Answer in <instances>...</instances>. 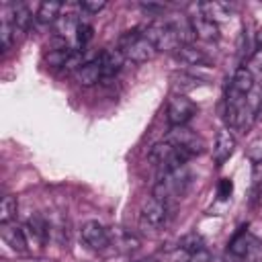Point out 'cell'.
<instances>
[{
	"instance_id": "cell-36",
	"label": "cell",
	"mask_w": 262,
	"mask_h": 262,
	"mask_svg": "<svg viewBox=\"0 0 262 262\" xmlns=\"http://www.w3.org/2000/svg\"><path fill=\"white\" fill-rule=\"evenodd\" d=\"M141 10H145L149 16H162L166 12V4H160V2H143L141 4Z\"/></svg>"
},
{
	"instance_id": "cell-3",
	"label": "cell",
	"mask_w": 262,
	"mask_h": 262,
	"mask_svg": "<svg viewBox=\"0 0 262 262\" xmlns=\"http://www.w3.org/2000/svg\"><path fill=\"white\" fill-rule=\"evenodd\" d=\"M188 182H190V174H188L186 166H184V168H178V170H174V172L162 174V178H160V180L156 182V186H154V194H151V196H156L158 201H162V203L168 205V201L180 199V196L186 192Z\"/></svg>"
},
{
	"instance_id": "cell-23",
	"label": "cell",
	"mask_w": 262,
	"mask_h": 262,
	"mask_svg": "<svg viewBox=\"0 0 262 262\" xmlns=\"http://www.w3.org/2000/svg\"><path fill=\"white\" fill-rule=\"evenodd\" d=\"M82 20L78 18L76 12H66V14H59V18L55 20V31L57 35L61 37H68V35H76V29Z\"/></svg>"
},
{
	"instance_id": "cell-31",
	"label": "cell",
	"mask_w": 262,
	"mask_h": 262,
	"mask_svg": "<svg viewBox=\"0 0 262 262\" xmlns=\"http://www.w3.org/2000/svg\"><path fill=\"white\" fill-rule=\"evenodd\" d=\"M246 158L252 162V164H258L262 162V137H256L248 143L246 147Z\"/></svg>"
},
{
	"instance_id": "cell-38",
	"label": "cell",
	"mask_w": 262,
	"mask_h": 262,
	"mask_svg": "<svg viewBox=\"0 0 262 262\" xmlns=\"http://www.w3.org/2000/svg\"><path fill=\"white\" fill-rule=\"evenodd\" d=\"M131 262H158L156 258H139V260H131Z\"/></svg>"
},
{
	"instance_id": "cell-30",
	"label": "cell",
	"mask_w": 262,
	"mask_h": 262,
	"mask_svg": "<svg viewBox=\"0 0 262 262\" xmlns=\"http://www.w3.org/2000/svg\"><path fill=\"white\" fill-rule=\"evenodd\" d=\"M246 262H262V239L258 237H250V244H248V252L244 256Z\"/></svg>"
},
{
	"instance_id": "cell-6",
	"label": "cell",
	"mask_w": 262,
	"mask_h": 262,
	"mask_svg": "<svg viewBox=\"0 0 262 262\" xmlns=\"http://www.w3.org/2000/svg\"><path fill=\"white\" fill-rule=\"evenodd\" d=\"M196 111H199L196 104L186 94H172V98L168 100L166 119L170 127H180V125H186L196 115Z\"/></svg>"
},
{
	"instance_id": "cell-7",
	"label": "cell",
	"mask_w": 262,
	"mask_h": 262,
	"mask_svg": "<svg viewBox=\"0 0 262 262\" xmlns=\"http://www.w3.org/2000/svg\"><path fill=\"white\" fill-rule=\"evenodd\" d=\"M168 219V205L158 201L156 196H151L149 201H145V205L141 207V213H139V221L143 227H149V229H160Z\"/></svg>"
},
{
	"instance_id": "cell-10",
	"label": "cell",
	"mask_w": 262,
	"mask_h": 262,
	"mask_svg": "<svg viewBox=\"0 0 262 262\" xmlns=\"http://www.w3.org/2000/svg\"><path fill=\"white\" fill-rule=\"evenodd\" d=\"M233 149H235V137H233V133L229 129H221L217 133V137H215V143H213V162L217 166H223L231 158Z\"/></svg>"
},
{
	"instance_id": "cell-24",
	"label": "cell",
	"mask_w": 262,
	"mask_h": 262,
	"mask_svg": "<svg viewBox=\"0 0 262 262\" xmlns=\"http://www.w3.org/2000/svg\"><path fill=\"white\" fill-rule=\"evenodd\" d=\"M201 84V80L199 78H194V76H190V74H172V90H174V94H186L188 90H192V88H196Z\"/></svg>"
},
{
	"instance_id": "cell-29",
	"label": "cell",
	"mask_w": 262,
	"mask_h": 262,
	"mask_svg": "<svg viewBox=\"0 0 262 262\" xmlns=\"http://www.w3.org/2000/svg\"><path fill=\"white\" fill-rule=\"evenodd\" d=\"M180 248L186 252V254H194L199 250H205V239L199 235V233H188L180 239Z\"/></svg>"
},
{
	"instance_id": "cell-5",
	"label": "cell",
	"mask_w": 262,
	"mask_h": 262,
	"mask_svg": "<svg viewBox=\"0 0 262 262\" xmlns=\"http://www.w3.org/2000/svg\"><path fill=\"white\" fill-rule=\"evenodd\" d=\"M164 139H168L170 143H174L176 147H180L182 151H186L190 158L205 151V139H203L196 131H192L190 127H186V125L170 127L168 135H166Z\"/></svg>"
},
{
	"instance_id": "cell-32",
	"label": "cell",
	"mask_w": 262,
	"mask_h": 262,
	"mask_svg": "<svg viewBox=\"0 0 262 262\" xmlns=\"http://www.w3.org/2000/svg\"><path fill=\"white\" fill-rule=\"evenodd\" d=\"M256 194H262V162L252 168V196L256 199Z\"/></svg>"
},
{
	"instance_id": "cell-35",
	"label": "cell",
	"mask_w": 262,
	"mask_h": 262,
	"mask_svg": "<svg viewBox=\"0 0 262 262\" xmlns=\"http://www.w3.org/2000/svg\"><path fill=\"white\" fill-rule=\"evenodd\" d=\"M252 74L254 72H262V49H256L250 57H248V66H246Z\"/></svg>"
},
{
	"instance_id": "cell-2",
	"label": "cell",
	"mask_w": 262,
	"mask_h": 262,
	"mask_svg": "<svg viewBox=\"0 0 262 262\" xmlns=\"http://www.w3.org/2000/svg\"><path fill=\"white\" fill-rule=\"evenodd\" d=\"M149 162L162 172V174H168V172H174L178 168H184L186 162L190 160V156L186 151H182L180 147H176L174 143H170L168 139H162L158 143L151 145L149 149Z\"/></svg>"
},
{
	"instance_id": "cell-37",
	"label": "cell",
	"mask_w": 262,
	"mask_h": 262,
	"mask_svg": "<svg viewBox=\"0 0 262 262\" xmlns=\"http://www.w3.org/2000/svg\"><path fill=\"white\" fill-rule=\"evenodd\" d=\"M186 260H188V262H211V254H209V250L205 248V250H199V252H194V254H188Z\"/></svg>"
},
{
	"instance_id": "cell-18",
	"label": "cell",
	"mask_w": 262,
	"mask_h": 262,
	"mask_svg": "<svg viewBox=\"0 0 262 262\" xmlns=\"http://www.w3.org/2000/svg\"><path fill=\"white\" fill-rule=\"evenodd\" d=\"M6 8H8V12H10V18H12V25L16 27V31H29V29H31V25H33V14H31V10H29L25 4L16 2V4H8Z\"/></svg>"
},
{
	"instance_id": "cell-4",
	"label": "cell",
	"mask_w": 262,
	"mask_h": 262,
	"mask_svg": "<svg viewBox=\"0 0 262 262\" xmlns=\"http://www.w3.org/2000/svg\"><path fill=\"white\" fill-rule=\"evenodd\" d=\"M143 35L156 45L158 51H164V53H176L182 45L174 33V29L168 25V20H151L143 29Z\"/></svg>"
},
{
	"instance_id": "cell-15",
	"label": "cell",
	"mask_w": 262,
	"mask_h": 262,
	"mask_svg": "<svg viewBox=\"0 0 262 262\" xmlns=\"http://www.w3.org/2000/svg\"><path fill=\"white\" fill-rule=\"evenodd\" d=\"M254 86H256V82H254V74H252L246 66H239V68L231 74L229 84H227V90H231V92H237V94H244V96H246Z\"/></svg>"
},
{
	"instance_id": "cell-8",
	"label": "cell",
	"mask_w": 262,
	"mask_h": 262,
	"mask_svg": "<svg viewBox=\"0 0 262 262\" xmlns=\"http://www.w3.org/2000/svg\"><path fill=\"white\" fill-rule=\"evenodd\" d=\"M80 235L84 239V244L92 250H104L108 244H111V235L108 231L98 223V221H88L82 225L80 229Z\"/></svg>"
},
{
	"instance_id": "cell-26",
	"label": "cell",
	"mask_w": 262,
	"mask_h": 262,
	"mask_svg": "<svg viewBox=\"0 0 262 262\" xmlns=\"http://www.w3.org/2000/svg\"><path fill=\"white\" fill-rule=\"evenodd\" d=\"M92 37H94V29H92V25H88V23L82 20V23L78 25V29H76V35H74L76 51H84L86 45L92 41Z\"/></svg>"
},
{
	"instance_id": "cell-28",
	"label": "cell",
	"mask_w": 262,
	"mask_h": 262,
	"mask_svg": "<svg viewBox=\"0 0 262 262\" xmlns=\"http://www.w3.org/2000/svg\"><path fill=\"white\" fill-rule=\"evenodd\" d=\"M16 215V199L12 194H4L0 201V223H10Z\"/></svg>"
},
{
	"instance_id": "cell-27",
	"label": "cell",
	"mask_w": 262,
	"mask_h": 262,
	"mask_svg": "<svg viewBox=\"0 0 262 262\" xmlns=\"http://www.w3.org/2000/svg\"><path fill=\"white\" fill-rule=\"evenodd\" d=\"M246 108H248L250 117L256 121L258 115H260V111H262V88L260 86H254L248 92V96H246Z\"/></svg>"
},
{
	"instance_id": "cell-25",
	"label": "cell",
	"mask_w": 262,
	"mask_h": 262,
	"mask_svg": "<svg viewBox=\"0 0 262 262\" xmlns=\"http://www.w3.org/2000/svg\"><path fill=\"white\" fill-rule=\"evenodd\" d=\"M70 55H72V49L66 45V47H57V49H49L47 53H45V57H43V61L49 66V68H63L66 63H68V59H70Z\"/></svg>"
},
{
	"instance_id": "cell-21",
	"label": "cell",
	"mask_w": 262,
	"mask_h": 262,
	"mask_svg": "<svg viewBox=\"0 0 262 262\" xmlns=\"http://www.w3.org/2000/svg\"><path fill=\"white\" fill-rule=\"evenodd\" d=\"M63 4L59 0H43L39 4V10H37V20L43 23V25H49V23H55L59 18V12H61Z\"/></svg>"
},
{
	"instance_id": "cell-22",
	"label": "cell",
	"mask_w": 262,
	"mask_h": 262,
	"mask_svg": "<svg viewBox=\"0 0 262 262\" xmlns=\"http://www.w3.org/2000/svg\"><path fill=\"white\" fill-rule=\"evenodd\" d=\"M250 237H252V233H248V229H246V227L237 229V231L233 233V237L229 239V244H227L229 254H231V256H235V258H242V260H244V256H246V252H248Z\"/></svg>"
},
{
	"instance_id": "cell-19",
	"label": "cell",
	"mask_w": 262,
	"mask_h": 262,
	"mask_svg": "<svg viewBox=\"0 0 262 262\" xmlns=\"http://www.w3.org/2000/svg\"><path fill=\"white\" fill-rule=\"evenodd\" d=\"M199 10H201V14H205L207 18H211L215 23L219 18L231 16V6L227 2H217V0H213V2H201L199 4Z\"/></svg>"
},
{
	"instance_id": "cell-11",
	"label": "cell",
	"mask_w": 262,
	"mask_h": 262,
	"mask_svg": "<svg viewBox=\"0 0 262 262\" xmlns=\"http://www.w3.org/2000/svg\"><path fill=\"white\" fill-rule=\"evenodd\" d=\"M0 235H2L4 244H8L14 252H18V254L27 252V244H29L27 233H25V229L18 227L14 221H10V223H0Z\"/></svg>"
},
{
	"instance_id": "cell-12",
	"label": "cell",
	"mask_w": 262,
	"mask_h": 262,
	"mask_svg": "<svg viewBox=\"0 0 262 262\" xmlns=\"http://www.w3.org/2000/svg\"><path fill=\"white\" fill-rule=\"evenodd\" d=\"M98 57H100V66H102V78H106V80L115 78L121 72L123 63L127 61L119 49H104L98 53Z\"/></svg>"
},
{
	"instance_id": "cell-1",
	"label": "cell",
	"mask_w": 262,
	"mask_h": 262,
	"mask_svg": "<svg viewBox=\"0 0 262 262\" xmlns=\"http://www.w3.org/2000/svg\"><path fill=\"white\" fill-rule=\"evenodd\" d=\"M117 49L125 55V59L133 61V63H145L149 59L156 57L158 49L156 45L143 35V29H129L119 37V45Z\"/></svg>"
},
{
	"instance_id": "cell-13",
	"label": "cell",
	"mask_w": 262,
	"mask_h": 262,
	"mask_svg": "<svg viewBox=\"0 0 262 262\" xmlns=\"http://www.w3.org/2000/svg\"><path fill=\"white\" fill-rule=\"evenodd\" d=\"M168 20V25L174 29V33H176V37H178V41L182 43V45H190L196 37H194V31H192V23H190V16H186V14H182V12H176V14H172L170 18H166Z\"/></svg>"
},
{
	"instance_id": "cell-34",
	"label": "cell",
	"mask_w": 262,
	"mask_h": 262,
	"mask_svg": "<svg viewBox=\"0 0 262 262\" xmlns=\"http://www.w3.org/2000/svg\"><path fill=\"white\" fill-rule=\"evenodd\" d=\"M104 6H106L104 0H84V2H80V8L86 10V12H90V14H98Z\"/></svg>"
},
{
	"instance_id": "cell-14",
	"label": "cell",
	"mask_w": 262,
	"mask_h": 262,
	"mask_svg": "<svg viewBox=\"0 0 262 262\" xmlns=\"http://www.w3.org/2000/svg\"><path fill=\"white\" fill-rule=\"evenodd\" d=\"M76 80L82 86H94L102 80V66H100V57H92L88 61H84V66L76 72Z\"/></svg>"
},
{
	"instance_id": "cell-9",
	"label": "cell",
	"mask_w": 262,
	"mask_h": 262,
	"mask_svg": "<svg viewBox=\"0 0 262 262\" xmlns=\"http://www.w3.org/2000/svg\"><path fill=\"white\" fill-rule=\"evenodd\" d=\"M190 23H192V31H194V37L203 43H217L221 33H219V25L211 18H207L205 14H194L190 16Z\"/></svg>"
},
{
	"instance_id": "cell-33",
	"label": "cell",
	"mask_w": 262,
	"mask_h": 262,
	"mask_svg": "<svg viewBox=\"0 0 262 262\" xmlns=\"http://www.w3.org/2000/svg\"><path fill=\"white\" fill-rule=\"evenodd\" d=\"M233 194V180L231 178H221L217 184V196L219 201H229Z\"/></svg>"
},
{
	"instance_id": "cell-16",
	"label": "cell",
	"mask_w": 262,
	"mask_h": 262,
	"mask_svg": "<svg viewBox=\"0 0 262 262\" xmlns=\"http://www.w3.org/2000/svg\"><path fill=\"white\" fill-rule=\"evenodd\" d=\"M25 233H27V239H35L37 244H45L49 239V233H51V227L47 223V219L43 215H35L29 219V223L25 225Z\"/></svg>"
},
{
	"instance_id": "cell-17",
	"label": "cell",
	"mask_w": 262,
	"mask_h": 262,
	"mask_svg": "<svg viewBox=\"0 0 262 262\" xmlns=\"http://www.w3.org/2000/svg\"><path fill=\"white\" fill-rule=\"evenodd\" d=\"M14 39H16V27L12 25L10 12H8V8L4 6V10H2V20H0V51L6 53V51L12 47Z\"/></svg>"
},
{
	"instance_id": "cell-20",
	"label": "cell",
	"mask_w": 262,
	"mask_h": 262,
	"mask_svg": "<svg viewBox=\"0 0 262 262\" xmlns=\"http://www.w3.org/2000/svg\"><path fill=\"white\" fill-rule=\"evenodd\" d=\"M176 57L186 66H205V63H209V57L201 49H196L192 43L190 45H180V49L176 51Z\"/></svg>"
}]
</instances>
